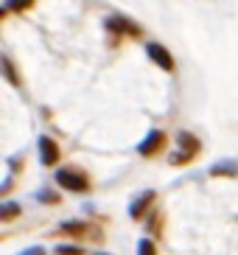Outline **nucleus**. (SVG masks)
I'll list each match as a JSON object with an SVG mask.
<instances>
[{"mask_svg":"<svg viewBox=\"0 0 238 255\" xmlns=\"http://www.w3.org/2000/svg\"><path fill=\"white\" fill-rule=\"evenodd\" d=\"M56 185L73 191V194H84V191H90V177L79 168H62V171H56Z\"/></svg>","mask_w":238,"mask_h":255,"instance_id":"nucleus-1","label":"nucleus"},{"mask_svg":"<svg viewBox=\"0 0 238 255\" xmlns=\"http://www.w3.org/2000/svg\"><path fill=\"white\" fill-rule=\"evenodd\" d=\"M177 143H179V151L171 157V165H185V163H191V160L196 157L202 151V143L196 140L191 132H179L177 135Z\"/></svg>","mask_w":238,"mask_h":255,"instance_id":"nucleus-2","label":"nucleus"},{"mask_svg":"<svg viewBox=\"0 0 238 255\" xmlns=\"http://www.w3.org/2000/svg\"><path fill=\"white\" fill-rule=\"evenodd\" d=\"M163 149H165V132L163 129H151L149 135H146V140L137 146V154L140 157H157Z\"/></svg>","mask_w":238,"mask_h":255,"instance_id":"nucleus-3","label":"nucleus"},{"mask_svg":"<svg viewBox=\"0 0 238 255\" xmlns=\"http://www.w3.org/2000/svg\"><path fill=\"white\" fill-rule=\"evenodd\" d=\"M146 53H149V59L154 62V65H160L165 73H171L174 70V56L168 53L165 45H160V42H149V45H146Z\"/></svg>","mask_w":238,"mask_h":255,"instance_id":"nucleus-4","label":"nucleus"},{"mask_svg":"<svg viewBox=\"0 0 238 255\" xmlns=\"http://www.w3.org/2000/svg\"><path fill=\"white\" fill-rule=\"evenodd\" d=\"M59 146H56V140L48 135L39 137V160H42V165H56L59 163Z\"/></svg>","mask_w":238,"mask_h":255,"instance_id":"nucleus-5","label":"nucleus"},{"mask_svg":"<svg viewBox=\"0 0 238 255\" xmlns=\"http://www.w3.org/2000/svg\"><path fill=\"white\" fill-rule=\"evenodd\" d=\"M107 28H110L112 34H129V37H140V28H137L134 23H129L126 17H120V14L110 17V20H107Z\"/></svg>","mask_w":238,"mask_h":255,"instance_id":"nucleus-6","label":"nucleus"},{"mask_svg":"<svg viewBox=\"0 0 238 255\" xmlns=\"http://www.w3.org/2000/svg\"><path fill=\"white\" fill-rule=\"evenodd\" d=\"M154 199H157L154 191H143V194L137 196V199H134L132 205H129V216H132L134 222H137V219H143V213H146V210L151 208V202H154Z\"/></svg>","mask_w":238,"mask_h":255,"instance_id":"nucleus-7","label":"nucleus"},{"mask_svg":"<svg viewBox=\"0 0 238 255\" xmlns=\"http://www.w3.org/2000/svg\"><path fill=\"white\" fill-rule=\"evenodd\" d=\"M56 236H67V239H90V225L87 222H67V225L56 227Z\"/></svg>","mask_w":238,"mask_h":255,"instance_id":"nucleus-8","label":"nucleus"},{"mask_svg":"<svg viewBox=\"0 0 238 255\" xmlns=\"http://www.w3.org/2000/svg\"><path fill=\"white\" fill-rule=\"evenodd\" d=\"M210 177H238V163L236 160H219L210 165Z\"/></svg>","mask_w":238,"mask_h":255,"instance_id":"nucleus-9","label":"nucleus"},{"mask_svg":"<svg viewBox=\"0 0 238 255\" xmlns=\"http://www.w3.org/2000/svg\"><path fill=\"white\" fill-rule=\"evenodd\" d=\"M22 213V208L20 205H14V202H3V208H0V222H14L17 216Z\"/></svg>","mask_w":238,"mask_h":255,"instance_id":"nucleus-10","label":"nucleus"},{"mask_svg":"<svg viewBox=\"0 0 238 255\" xmlns=\"http://www.w3.org/2000/svg\"><path fill=\"white\" fill-rule=\"evenodd\" d=\"M3 73H6V79H8L11 84H14V87H22V82L17 79V73H14V65H11V59H8V56H3Z\"/></svg>","mask_w":238,"mask_h":255,"instance_id":"nucleus-11","label":"nucleus"},{"mask_svg":"<svg viewBox=\"0 0 238 255\" xmlns=\"http://www.w3.org/2000/svg\"><path fill=\"white\" fill-rule=\"evenodd\" d=\"M34 6V0H6L3 11H25V8Z\"/></svg>","mask_w":238,"mask_h":255,"instance_id":"nucleus-12","label":"nucleus"},{"mask_svg":"<svg viewBox=\"0 0 238 255\" xmlns=\"http://www.w3.org/2000/svg\"><path fill=\"white\" fill-rule=\"evenodd\" d=\"M137 255H157V244L151 239H143L137 244Z\"/></svg>","mask_w":238,"mask_h":255,"instance_id":"nucleus-13","label":"nucleus"},{"mask_svg":"<svg viewBox=\"0 0 238 255\" xmlns=\"http://www.w3.org/2000/svg\"><path fill=\"white\" fill-rule=\"evenodd\" d=\"M56 255H84V250H79V247H56Z\"/></svg>","mask_w":238,"mask_h":255,"instance_id":"nucleus-14","label":"nucleus"},{"mask_svg":"<svg viewBox=\"0 0 238 255\" xmlns=\"http://www.w3.org/2000/svg\"><path fill=\"white\" fill-rule=\"evenodd\" d=\"M39 202L56 205V202H59V199H56V194H51V191H39Z\"/></svg>","mask_w":238,"mask_h":255,"instance_id":"nucleus-15","label":"nucleus"},{"mask_svg":"<svg viewBox=\"0 0 238 255\" xmlns=\"http://www.w3.org/2000/svg\"><path fill=\"white\" fill-rule=\"evenodd\" d=\"M20 255H45V250L42 247H31V250H25V253H20Z\"/></svg>","mask_w":238,"mask_h":255,"instance_id":"nucleus-16","label":"nucleus"},{"mask_svg":"<svg viewBox=\"0 0 238 255\" xmlns=\"http://www.w3.org/2000/svg\"><path fill=\"white\" fill-rule=\"evenodd\" d=\"M96 255H107V253H96Z\"/></svg>","mask_w":238,"mask_h":255,"instance_id":"nucleus-17","label":"nucleus"}]
</instances>
